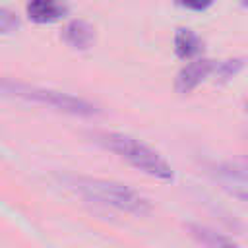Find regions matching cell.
Returning <instances> with one entry per match:
<instances>
[{"label":"cell","instance_id":"6da1fadb","mask_svg":"<svg viewBox=\"0 0 248 248\" xmlns=\"http://www.w3.org/2000/svg\"><path fill=\"white\" fill-rule=\"evenodd\" d=\"M66 184L81 198L101 203L105 207H112L140 217L151 211V203L145 196H141L138 190L130 188L128 184L116 180L95 178V176H70L66 178Z\"/></svg>","mask_w":248,"mask_h":248},{"label":"cell","instance_id":"7a4b0ae2","mask_svg":"<svg viewBox=\"0 0 248 248\" xmlns=\"http://www.w3.org/2000/svg\"><path fill=\"white\" fill-rule=\"evenodd\" d=\"M0 97H10V99H21L27 103L43 105L48 108H54L58 112L74 114V116H95L99 114L97 105L89 103L87 99H81L78 95H70L64 91L56 89H46V87H37L31 83L0 78Z\"/></svg>","mask_w":248,"mask_h":248},{"label":"cell","instance_id":"3957f363","mask_svg":"<svg viewBox=\"0 0 248 248\" xmlns=\"http://www.w3.org/2000/svg\"><path fill=\"white\" fill-rule=\"evenodd\" d=\"M99 141L112 153H116L120 159H124L126 163H130L134 169L141 170L143 174L157 178V180H172V169L170 165L161 157V153H157L155 149H151L149 145H145L143 141L128 136V134H120V132H105L99 136Z\"/></svg>","mask_w":248,"mask_h":248},{"label":"cell","instance_id":"277c9868","mask_svg":"<svg viewBox=\"0 0 248 248\" xmlns=\"http://www.w3.org/2000/svg\"><path fill=\"white\" fill-rule=\"evenodd\" d=\"M213 176L225 192L242 202H248V170L234 165H217L213 167Z\"/></svg>","mask_w":248,"mask_h":248},{"label":"cell","instance_id":"5b68a950","mask_svg":"<svg viewBox=\"0 0 248 248\" xmlns=\"http://www.w3.org/2000/svg\"><path fill=\"white\" fill-rule=\"evenodd\" d=\"M213 72V60L207 58H198L188 62L176 76L174 87L178 93H190L194 91L202 81H205Z\"/></svg>","mask_w":248,"mask_h":248},{"label":"cell","instance_id":"8992f818","mask_svg":"<svg viewBox=\"0 0 248 248\" xmlns=\"http://www.w3.org/2000/svg\"><path fill=\"white\" fill-rule=\"evenodd\" d=\"M66 4L62 0H29L25 6L27 17L35 23H52L66 14Z\"/></svg>","mask_w":248,"mask_h":248},{"label":"cell","instance_id":"52a82bcc","mask_svg":"<svg viewBox=\"0 0 248 248\" xmlns=\"http://www.w3.org/2000/svg\"><path fill=\"white\" fill-rule=\"evenodd\" d=\"M62 39L68 46L72 48H78V50H85L93 45V39H95V33H93V27L83 21V19H72L64 31H62Z\"/></svg>","mask_w":248,"mask_h":248},{"label":"cell","instance_id":"ba28073f","mask_svg":"<svg viewBox=\"0 0 248 248\" xmlns=\"http://www.w3.org/2000/svg\"><path fill=\"white\" fill-rule=\"evenodd\" d=\"M174 52L182 60H190V58L198 56L202 52L200 37L192 29H188V27L176 29V33H174Z\"/></svg>","mask_w":248,"mask_h":248},{"label":"cell","instance_id":"9c48e42d","mask_svg":"<svg viewBox=\"0 0 248 248\" xmlns=\"http://www.w3.org/2000/svg\"><path fill=\"white\" fill-rule=\"evenodd\" d=\"M242 68H244V60H242V58H227V60L213 62V72H211V76H215L217 81H229V79L234 78Z\"/></svg>","mask_w":248,"mask_h":248},{"label":"cell","instance_id":"30bf717a","mask_svg":"<svg viewBox=\"0 0 248 248\" xmlns=\"http://www.w3.org/2000/svg\"><path fill=\"white\" fill-rule=\"evenodd\" d=\"M196 231H198L196 234L200 236V240H203L211 248H240L236 242H232L229 238H223V236H219V234H215L211 231H205V229H196Z\"/></svg>","mask_w":248,"mask_h":248},{"label":"cell","instance_id":"8fae6325","mask_svg":"<svg viewBox=\"0 0 248 248\" xmlns=\"http://www.w3.org/2000/svg\"><path fill=\"white\" fill-rule=\"evenodd\" d=\"M17 29H19V17L12 10L0 6V35H10Z\"/></svg>","mask_w":248,"mask_h":248},{"label":"cell","instance_id":"7c38bea8","mask_svg":"<svg viewBox=\"0 0 248 248\" xmlns=\"http://www.w3.org/2000/svg\"><path fill=\"white\" fill-rule=\"evenodd\" d=\"M215 0H178L180 6H184L186 10H194V12H202L205 8H209Z\"/></svg>","mask_w":248,"mask_h":248},{"label":"cell","instance_id":"4fadbf2b","mask_svg":"<svg viewBox=\"0 0 248 248\" xmlns=\"http://www.w3.org/2000/svg\"><path fill=\"white\" fill-rule=\"evenodd\" d=\"M240 4H242V6H244V8H246V6H248V0H242V2H240Z\"/></svg>","mask_w":248,"mask_h":248}]
</instances>
